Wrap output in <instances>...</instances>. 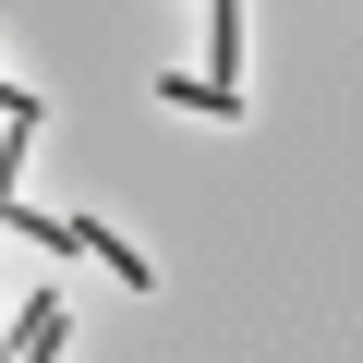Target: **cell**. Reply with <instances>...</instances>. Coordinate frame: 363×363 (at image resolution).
Returning <instances> with one entry per match:
<instances>
[{
	"instance_id": "6da1fadb",
	"label": "cell",
	"mask_w": 363,
	"mask_h": 363,
	"mask_svg": "<svg viewBox=\"0 0 363 363\" xmlns=\"http://www.w3.org/2000/svg\"><path fill=\"white\" fill-rule=\"evenodd\" d=\"M157 97L169 109H206V121H242V85H218V73H157Z\"/></svg>"
},
{
	"instance_id": "7a4b0ae2",
	"label": "cell",
	"mask_w": 363,
	"mask_h": 363,
	"mask_svg": "<svg viewBox=\"0 0 363 363\" xmlns=\"http://www.w3.org/2000/svg\"><path fill=\"white\" fill-rule=\"evenodd\" d=\"M206 61H218V85H242L230 61H242V0H206Z\"/></svg>"
}]
</instances>
